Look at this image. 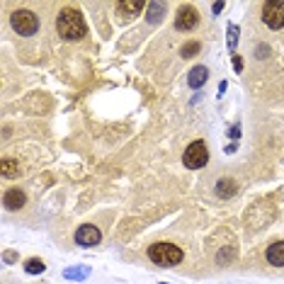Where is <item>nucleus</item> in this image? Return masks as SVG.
<instances>
[{
  "label": "nucleus",
  "instance_id": "12",
  "mask_svg": "<svg viewBox=\"0 0 284 284\" xmlns=\"http://www.w3.org/2000/svg\"><path fill=\"white\" fill-rule=\"evenodd\" d=\"M146 10H148V17H146V20H148L151 25H158V22L165 17L168 5H165V2H148V7H146Z\"/></svg>",
  "mask_w": 284,
  "mask_h": 284
},
{
  "label": "nucleus",
  "instance_id": "16",
  "mask_svg": "<svg viewBox=\"0 0 284 284\" xmlns=\"http://www.w3.org/2000/svg\"><path fill=\"white\" fill-rule=\"evenodd\" d=\"M87 275H90V270H87L85 265H83V267H71V270H66V272H63V277H66V280H85Z\"/></svg>",
  "mask_w": 284,
  "mask_h": 284
},
{
  "label": "nucleus",
  "instance_id": "2",
  "mask_svg": "<svg viewBox=\"0 0 284 284\" xmlns=\"http://www.w3.org/2000/svg\"><path fill=\"white\" fill-rule=\"evenodd\" d=\"M148 260L153 265H161V267H172V265H180L182 262V250L175 245V243H168V241H161V243H153L148 248Z\"/></svg>",
  "mask_w": 284,
  "mask_h": 284
},
{
  "label": "nucleus",
  "instance_id": "15",
  "mask_svg": "<svg viewBox=\"0 0 284 284\" xmlns=\"http://www.w3.org/2000/svg\"><path fill=\"white\" fill-rule=\"evenodd\" d=\"M25 270H27L29 275H41L44 270H46V265H44V260H39V257H32L25 262Z\"/></svg>",
  "mask_w": 284,
  "mask_h": 284
},
{
  "label": "nucleus",
  "instance_id": "8",
  "mask_svg": "<svg viewBox=\"0 0 284 284\" xmlns=\"http://www.w3.org/2000/svg\"><path fill=\"white\" fill-rule=\"evenodd\" d=\"M143 7H148L143 0H122V2H117V12H119V17H122V20L136 17Z\"/></svg>",
  "mask_w": 284,
  "mask_h": 284
},
{
  "label": "nucleus",
  "instance_id": "21",
  "mask_svg": "<svg viewBox=\"0 0 284 284\" xmlns=\"http://www.w3.org/2000/svg\"><path fill=\"white\" fill-rule=\"evenodd\" d=\"M228 136H231V139H238V136H241V126L236 124L233 129H228Z\"/></svg>",
  "mask_w": 284,
  "mask_h": 284
},
{
  "label": "nucleus",
  "instance_id": "3",
  "mask_svg": "<svg viewBox=\"0 0 284 284\" xmlns=\"http://www.w3.org/2000/svg\"><path fill=\"white\" fill-rule=\"evenodd\" d=\"M10 25H12V29H15L17 34L32 37V34H37V29H39V17H37L32 10H15V12L10 15Z\"/></svg>",
  "mask_w": 284,
  "mask_h": 284
},
{
  "label": "nucleus",
  "instance_id": "20",
  "mask_svg": "<svg viewBox=\"0 0 284 284\" xmlns=\"http://www.w3.org/2000/svg\"><path fill=\"white\" fill-rule=\"evenodd\" d=\"M233 71H236V73H241V71H243V61H241V56H238V54H233Z\"/></svg>",
  "mask_w": 284,
  "mask_h": 284
},
{
  "label": "nucleus",
  "instance_id": "9",
  "mask_svg": "<svg viewBox=\"0 0 284 284\" xmlns=\"http://www.w3.org/2000/svg\"><path fill=\"white\" fill-rule=\"evenodd\" d=\"M2 204H5V209H10V211H17V209H22V206L27 204V195H25L22 190L12 187V190H7V192H5V197H2Z\"/></svg>",
  "mask_w": 284,
  "mask_h": 284
},
{
  "label": "nucleus",
  "instance_id": "7",
  "mask_svg": "<svg viewBox=\"0 0 284 284\" xmlns=\"http://www.w3.org/2000/svg\"><path fill=\"white\" fill-rule=\"evenodd\" d=\"M76 243L78 245H83V248H92V245H97L100 241H102V233H100V228L92 226V224H83V226L76 231Z\"/></svg>",
  "mask_w": 284,
  "mask_h": 284
},
{
  "label": "nucleus",
  "instance_id": "17",
  "mask_svg": "<svg viewBox=\"0 0 284 284\" xmlns=\"http://www.w3.org/2000/svg\"><path fill=\"white\" fill-rule=\"evenodd\" d=\"M199 54V41H187V44H182V49H180V56L182 58H190Z\"/></svg>",
  "mask_w": 284,
  "mask_h": 284
},
{
  "label": "nucleus",
  "instance_id": "5",
  "mask_svg": "<svg viewBox=\"0 0 284 284\" xmlns=\"http://www.w3.org/2000/svg\"><path fill=\"white\" fill-rule=\"evenodd\" d=\"M262 22L270 29L284 27V0H267L262 5Z\"/></svg>",
  "mask_w": 284,
  "mask_h": 284
},
{
  "label": "nucleus",
  "instance_id": "4",
  "mask_svg": "<svg viewBox=\"0 0 284 284\" xmlns=\"http://www.w3.org/2000/svg\"><path fill=\"white\" fill-rule=\"evenodd\" d=\"M182 163H185V168H190V170H199V168H204L206 163H209V151H206V143L204 141H192L187 148H185V153H182Z\"/></svg>",
  "mask_w": 284,
  "mask_h": 284
},
{
  "label": "nucleus",
  "instance_id": "6",
  "mask_svg": "<svg viewBox=\"0 0 284 284\" xmlns=\"http://www.w3.org/2000/svg\"><path fill=\"white\" fill-rule=\"evenodd\" d=\"M197 25H199L197 7H192V5H182V7L177 10V15H175V29H180V32H192Z\"/></svg>",
  "mask_w": 284,
  "mask_h": 284
},
{
  "label": "nucleus",
  "instance_id": "22",
  "mask_svg": "<svg viewBox=\"0 0 284 284\" xmlns=\"http://www.w3.org/2000/svg\"><path fill=\"white\" fill-rule=\"evenodd\" d=\"M221 10H224V2H214V12H216V15H219V12H221Z\"/></svg>",
  "mask_w": 284,
  "mask_h": 284
},
{
  "label": "nucleus",
  "instance_id": "19",
  "mask_svg": "<svg viewBox=\"0 0 284 284\" xmlns=\"http://www.w3.org/2000/svg\"><path fill=\"white\" fill-rule=\"evenodd\" d=\"M228 260H233V250H231V248H224V250L219 253V262H221V265H226Z\"/></svg>",
  "mask_w": 284,
  "mask_h": 284
},
{
  "label": "nucleus",
  "instance_id": "11",
  "mask_svg": "<svg viewBox=\"0 0 284 284\" xmlns=\"http://www.w3.org/2000/svg\"><path fill=\"white\" fill-rule=\"evenodd\" d=\"M209 81V68L206 66H195L190 73H187V83H190V87H202L204 83Z\"/></svg>",
  "mask_w": 284,
  "mask_h": 284
},
{
  "label": "nucleus",
  "instance_id": "1",
  "mask_svg": "<svg viewBox=\"0 0 284 284\" xmlns=\"http://www.w3.org/2000/svg\"><path fill=\"white\" fill-rule=\"evenodd\" d=\"M56 29L66 41H78V39H83L87 34L85 20H83V15H81L76 7H63V10L58 12Z\"/></svg>",
  "mask_w": 284,
  "mask_h": 284
},
{
  "label": "nucleus",
  "instance_id": "13",
  "mask_svg": "<svg viewBox=\"0 0 284 284\" xmlns=\"http://www.w3.org/2000/svg\"><path fill=\"white\" fill-rule=\"evenodd\" d=\"M216 195L221 199H228L236 195V182L231 180V177H221L219 182H216Z\"/></svg>",
  "mask_w": 284,
  "mask_h": 284
},
{
  "label": "nucleus",
  "instance_id": "18",
  "mask_svg": "<svg viewBox=\"0 0 284 284\" xmlns=\"http://www.w3.org/2000/svg\"><path fill=\"white\" fill-rule=\"evenodd\" d=\"M226 41H228V49H236V44H238V25H228L226 29Z\"/></svg>",
  "mask_w": 284,
  "mask_h": 284
},
{
  "label": "nucleus",
  "instance_id": "23",
  "mask_svg": "<svg viewBox=\"0 0 284 284\" xmlns=\"http://www.w3.org/2000/svg\"><path fill=\"white\" fill-rule=\"evenodd\" d=\"M161 284H168V282H161Z\"/></svg>",
  "mask_w": 284,
  "mask_h": 284
},
{
  "label": "nucleus",
  "instance_id": "10",
  "mask_svg": "<svg viewBox=\"0 0 284 284\" xmlns=\"http://www.w3.org/2000/svg\"><path fill=\"white\" fill-rule=\"evenodd\" d=\"M265 257H267V262H270V265H275V267H284V241L272 243V245L265 250Z\"/></svg>",
  "mask_w": 284,
  "mask_h": 284
},
{
  "label": "nucleus",
  "instance_id": "14",
  "mask_svg": "<svg viewBox=\"0 0 284 284\" xmlns=\"http://www.w3.org/2000/svg\"><path fill=\"white\" fill-rule=\"evenodd\" d=\"M0 168H2V175H5V177H15V175H20V163H17V161L2 158Z\"/></svg>",
  "mask_w": 284,
  "mask_h": 284
}]
</instances>
